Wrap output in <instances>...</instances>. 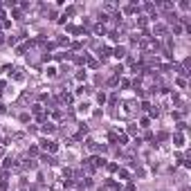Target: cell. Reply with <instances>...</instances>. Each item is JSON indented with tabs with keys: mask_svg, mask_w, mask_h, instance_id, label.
Here are the masks:
<instances>
[{
	"mask_svg": "<svg viewBox=\"0 0 191 191\" xmlns=\"http://www.w3.org/2000/svg\"><path fill=\"white\" fill-rule=\"evenodd\" d=\"M110 54H113V47H101V50H99V56H101V59H108Z\"/></svg>",
	"mask_w": 191,
	"mask_h": 191,
	"instance_id": "obj_1",
	"label": "cell"
},
{
	"mask_svg": "<svg viewBox=\"0 0 191 191\" xmlns=\"http://www.w3.org/2000/svg\"><path fill=\"white\" fill-rule=\"evenodd\" d=\"M113 54L117 56V59H124V56H126V47H115Z\"/></svg>",
	"mask_w": 191,
	"mask_h": 191,
	"instance_id": "obj_2",
	"label": "cell"
},
{
	"mask_svg": "<svg viewBox=\"0 0 191 191\" xmlns=\"http://www.w3.org/2000/svg\"><path fill=\"white\" fill-rule=\"evenodd\" d=\"M153 32H155V34H160V36H164V34H166V25H155V27H153Z\"/></svg>",
	"mask_w": 191,
	"mask_h": 191,
	"instance_id": "obj_3",
	"label": "cell"
},
{
	"mask_svg": "<svg viewBox=\"0 0 191 191\" xmlns=\"http://www.w3.org/2000/svg\"><path fill=\"white\" fill-rule=\"evenodd\" d=\"M41 130H43V133H54V124H52V122H45Z\"/></svg>",
	"mask_w": 191,
	"mask_h": 191,
	"instance_id": "obj_4",
	"label": "cell"
},
{
	"mask_svg": "<svg viewBox=\"0 0 191 191\" xmlns=\"http://www.w3.org/2000/svg\"><path fill=\"white\" fill-rule=\"evenodd\" d=\"M11 166H16V160L9 155V157H5V169H11Z\"/></svg>",
	"mask_w": 191,
	"mask_h": 191,
	"instance_id": "obj_5",
	"label": "cell"
},
{
	"mask_svg": "<svg viewBox=\"0 0 191 191\" xmlns=\"http://www.w3.org/2000/svg\"><path fill=\"white\" fill-rule=\"evenodd\" d=\"M79 81H86V70H79V74H77Z\"/></svg>",
	"mask_w": 191,
	"mask_h": 191,
	"instance_id": "obj_6",
	"label": "cell"
},
{
	"mask_svg": "<svg viewBox=\"0 0 191 191\" xmlns=\"http://www.w3.org/2000/svg\"><path fill=\"white\" fill-rule=\"evenodd\" d=\"M97 101H99V104H104V101H106V92H99V95H97Z\"/></svg>",
	"mask_w": 191,
	"mask_h": 191,
	"instance_id": "obj_7",
	"label": "cell"
},
{
	"mask_svg": "<svg viewBox=\"0 0 191 191\" xmlns=\"http://www.w3.org/2000/svg\"><path fill=\"white\" fill-rule=\"evenodd\" d=\"M173 139H175V142H178V144H175V146H182V139H184V137H182V135H175V137H173Z\"/></svg>",
	"mask_w": 191,
	"mask_h": 191,
	"instance_id": "obj_8",
	"label": "cell"
},
{
	"mask_svg": "<svg viewBox=\"0 0 191 191\" xmlns=\"http://www.w3.org/2000/svg\"><path fill=\"white\" fill-rule=\"evenodd\" d=\"M29 155H38V148L32 146V148H29V153H27V157H29Z\"/></svg>",
	"mask_w": 191,
	"mask_h": 191,
	"instance_id": "obj_9",
	"label": "cell"
},
{
	"mask_svg": "<svg viewBox=\"0 0 191 191\" xmlns=\"http://www.w3.org/2000/svg\"><path fill=\"white\" fill-rule=\"evenodd\" d=\"M135 11H137V9H135V5H128V7H126V14H135Z\"/></svg>",
	"mask_w": 191,
	"mask_h": 191,
	"instance_id": "obj_10",
	"label": "cell"
},
{
	"mask_svg": "<svg viewBox=\"0 0 191 191\" xmlns=\"http://www.w3.org/2000/svg\"><path fill=\"white\" fill-rule=\"evenodd\" d=\"M79 110H81V113H88V104H86V101H83V104H79Z\"/></svg>",
	"mask_w": 191,
	"mask_h": 191,
	"instance_id": "obj_11",
	"label": "cell"
},
{
	"mask_svg": "<svg viewBox=\"0 0 191 191\" xmlns=\"http://www.w3.org/2000/svg\"><path fill=\"white\" fill-rule=\"evenodd\" d=\"M137 25H139V27H146V18L142 16V18H139V20H137Z\"/></svg>",
	"mask_w": 191,
	"mask_h": 191,
	"instance_id": "obj_12",
	"label": "cell"
},
{
	"mask_svg": "<svg viewBox=\"0 0 191 191\" xmlns=\"http://www.w3.org/2000/svg\"><path fill=\"white\" fill-rule=\"evenodd\" d=\"M7 113V108H5V104H0V115H5Z\"/></svg>",
	"mask_w": 191,
	"mask_h": 191,
	"instance_id": "obj_13",
	"label": "cell"
},
{
	"mask_svg": "<svg viewBox=\"0 0 191 191\" xmlns=\"http://www.w3.org/2000/svg\"><path fill=\"white\" fill-rule=\"evenodd\" d=\"M5 43V34H2V32H0V45Z\"/></svg>",
	"mask_w": 191,
	"mask_h": 191,
	"instance_id": "obj_14",
	"label": "cell"
},
{
	"mask_svg": "<svg viewBox=\"0 0 191 191\" xmlns=\"http://www.w3.org/2000/svg\"><path fill=\"white\" fill-rule=\"evenodd\" d=\"M180 191H189V187H182V189H180Z\"/></svg>",
	"mask_w": 191,
	"mask_h": 191,
	"instance_id": "obj_15",
	"label": "cell"
}]
</instances>
